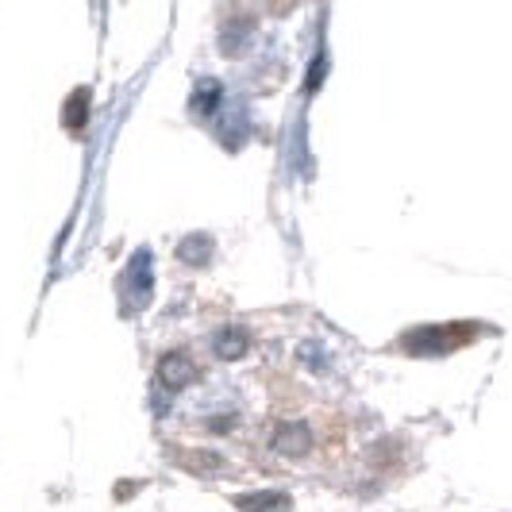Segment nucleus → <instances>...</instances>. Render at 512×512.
I'll use <instances>...</instances> for the list:
<instances>
[{"mask_svg":"<svg viewBox=\"0 0 512 512\" xmlns=\"http://www.w3.org/2000/svg\"><path fill=\"white\" fill-rule=\"evenodd\" d=\"M235 351H243V339H239L235 332H228L224 339H220V355H224V359H231Z\"/></svg>","mask_w":512,"mask_h":512,"instance_id":"1","label":"nucleus"}]
</instances>
